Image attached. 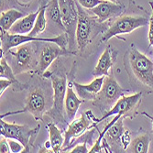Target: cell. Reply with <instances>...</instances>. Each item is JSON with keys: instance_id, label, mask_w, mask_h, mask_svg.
<instances>
[{"instance_id": "obj_1", "label": "cell", "mask_w": 153, "mask_h": 153, "mask_svg": "<svg viewBox=\"0 0 153 153\" xmlns=\"http://www.w3.org/2000/svg\"><path fill=\"white\" fill-rule=\"evenodd\" d=\"M124 66L132 86L142 87L141 92H153V62L131 44L123 57Z\"/></svg>"}, {"instance_id": "obj_2", "label": "cell", "mask_w": 153, "mask_h": 153, "mask_svg": "<svg viewBox=\"0 0 153 153\" xmlns=\"http://www.w3.org/2000/svg\"><path fill=\"white\" fill-rule=\"evenodd\" d=\"M142 7L135 6L134 10H130L128 13H123L119 17L114 19L108 29L103 33L101 41L106 42L114 37H119L120 35L129 34L137 29L145 27L149 23V17L148 13H138Z\"/></svg>"}, {"instance_id": "obj_3", "label": "cell", "mask_w": 153, "mask_h": 153, "mask_svg": "<svg viewBox=\"0 0 153 153\" xmlns=\"http://www.w3.org/2000/svg\"><path fill=\"white\" fill-rule=\"evenodd\" d=\"M78 8V21L76 27V44L78 50L82 52L86 47L92 42V39L95 34L94 30L97 29H105L102 26L103 23H100L97 20L96 17L94 16L89 11H86L77 1Z\"/></svg>"}, {"instance_id": "obj_4", "label": "cell", "mask_w": 153, "mask_h": 153, "mask_svg": "<svg viewBox=\"0 0 153 153\" xmlns=\"http://www.w3.org/2000/svg\"><path fill=\"white\" fill-rule=\"evenodd\" d=\"M0 39H1V57L4 56V54L8 52L10 49L18 47L21 44L27 43V42H52L59 45L61 48L66 49L68 44V38L66 33L59 35L54 38H39L30 35H21V34H12L8 33L6 30H0Z\"/></svg>"}, {"instance_id": "obj_5", "label": "cell", "mask_w": 153, "mask_h": 153, "mask_svg": "<svg viewBox=\"0 0 153 153\" xmlns=\"http://www.w3.org/2000/svg\"><path fill=\"white\" fill-rule=\"evenodd\" d=\"M126 92H128V90L123 89L118 85L112 73L105 76L101 90L93 100V105L98 107L103 114H105Z\"/></svg>"}, {"instance_id": "obj_6", "label": "cell", "mask_w": 153, "mask_h": 153, "mask_svg": "<svg viewBox=\"0 0 153 153\" xmlns=\"http://www.w3.org/2000/svg\"><path fill=\"white\" fill-rule=\"evenodd\" d=\"M51 80L53 88V105L48 110L46 115L57 122L65 123L64 100L67 91V78L63 73H51L49 77Z\"/></svg>"}, {"instance_id": "obj_7", "label": "cell", "mask_w": 153, "mask_h": 153, "mask_svg": "<svg viewBox=\"0 0 153 153\" xmlns=\"http://www.w3.org/2000/svg\"><path fill=\"white\" fill-rule=\"evenodd\" d=\"M40 125L35 128H31L27 125H18L15 123H7L1 118L0 121V133L7 138H14L20 141L24 147V152H30V146H33L35 138L39 131Z\"/></svg>"}, {"instance_id": "obj_8", "label": "cell", "mask_w": 153, "mask_h": 153, "mask_svg": "<svg viewBox=\"0 0 153 153\" xmlns=\"http://www.w3.org/2000/svg\"><path fill=\"white\" fill-rule=\"evenodd\" d=\"M141 98L142 92H138L128 96H121L108 112L104 114L100 119H96V121L94 123V127H95L97 124L106 119L107 117L114 115H120L124 118H135L138 115V109H140V106L141 105Z\"/></svg>"}, {"instance_id": "obj_9", "label": "cell", "mask_w": 153, "mask_h": 153, "mask_svg": "<svg viewBox=\"0 0 153 153\" xmlns=\"http://www.w3.org/2000/svg\"><path fill=\"white\" fill-rule=\"evenodd\" d=\"M61 15L65 33L68 38V49L74 51L76 40V27L78 21V8L75 0H59ZM76 52V51H75Z\"/></svg>"}, {"instance_id": "obj_10", "label": "cell", "mask_w": 153, "mask_h": 153, "mask_svg": "<svg viewBox=\"0 0 153 153\" xmlns=\"http://www.w3.org/2000/svg\"><path fill=\"white\" fill-rule=\"evenodd\" d=\"M97 118L93 115L91 110H87L82 114L77 119H74L68 124V128L64 134V144L62 151H65L70 148L79 137L91 128H94V123Z\"/></svg>"}, {"instance_id": "obj_11", "label": "cell", "mask_w": 153, "mask_h": 153, "mask_svg": "<svg viewBox=\"0 0 153 153\" xmlns=\"http://www.w3.org/2000/svg\"><path fill=\"white\" fill-rule=\"evenodd\" d=\"M13 56L14 72L15 74H21L37 70L38 62L35 57V51L30 42L18 46L16 51H8Z\"/></svg>"}, {"instance_id": "obj_12", "label": "cell", "mask_w": 153, "mask_h": 153, "mask_svg": "<svg viewBox=\"0 0 153 153\" xmlns=\"http://www.w3.org/2000/svg\"><path fill=\"white\" fill-rule=\"evenodd\" d=\"M30 112L36 120L43 121V116L47 113V97L45 92L39 88L35 87L30 91L26 98L25 108L21 112Z\"/></svg>"}, {"instance_id": "obj_13", "label": "cell", "mask_w": 153, "mask_h": 153, "mask_svg": "<svg viewBox=\"0 0 153 153\" xmlns=\"http://www.w3.org/2000/svg\"><path fill=\"white\" fill-rule=\"evenodd\" d=\"M75 54V51H72L69 49L61 48L59 45L52 42H48L39 54L38 67L35 73H37L39 75H43V74L47 71V69L51 66V64L58 57Z\"/></svg>"}, {"instance_id": "obj_14", "label": "cell", "mask_w": 153, "mask_h": 153, "mask_svg": "<svg viewBox=\"0 0 153 153\" xmlns=\"http://www.w3.org/2000/svg\"><path fill=\"white\" fill-rule=\"evenodd\" d=\"M124 10L125 7L121 3H115L109 0H105L103 3L89 9V12L96 17L98 22L105 23L107 20L114 19L122 15Z\"/></svg>"}, {"instance_id": "obj_15", "label": "cell", "mask_w": 153, "mask_h": 153, "mask_svg": "<svg viewBox=\"0 0 153 153\" xmlns=\"http://www.w3.org/2000/svg\"><path fill=\"white\" fill-rule=\"evenodd\" d=\"M74 83L73 82H68L65 100H64V112H65V120L67 123H70L73 121L77 114V111L80 105L85 102L75 94L74 89Z\"/></svg>"}, {"instance_id": "obj_16", "label": "cell", "mask_w": 153, "mask_h": 153, "mask_svg": "<svg viewBox=\"0 0 153 153\" xmlns=\"http://www.w3.org/2000/svg\"><path fill=\"white\" fill-rule=\"evenodd\" d=\"M105 76L95 77V79L88 85H81L75 81H73L78 96L82 100H94L97 94L101 90Z\"/></svg>"}, {"instance_id": "obj_17", "label": "cell", "mask_w": 153, "mask_h": 153, "mask_svg": "<svg viewBox=\"0 0 153 153\" xmlns=\"http://www.w3.org/2000/svg\"><path fill=\"white\" fill-rule=\"evenodd\" d=\"M117 51L111 48V46H108L100 56L98 62L93 71V75L94 77L109 75V70L111 67H113L117 59Z\"/></svg>"}, {"instance_id": "obj_18", "label": "cell", "mask_w": 153, "mask_h": 153, "mask_svg": "<svg viewBox=\"0 0 153 153\" xmlns=\"http://www.w3.org/2000/svg\"><path fill=\"white\" fill-rule=\"evenodd\" d=\"M38 15H39V8L37 11L32 12L29 14V15L23 17L19 20H18L12 26V27L9 30V32L12 34H21V35L27 34L29 35L33 30Z\"/></svg>"}, {"instance_id": "obj_19", "label": "cell", "mask_w": 153, "mask_h": 153, "mask_svg": "<svg viewBox=\"0 0 153 153\" xmlns=\"http://www.w3.org/2000/svg\"><path fill=\"white\" fill-rule=\"evenodd\" d=\"M123 119H124V117H121L120 119H118L112 127H110L107 129V131L105 134V137L106 141L108 142L109 146L110 145L115 146L114 147V152H118L117 151L118 148L120 146L122 147L120 138H121V135L123 134L125 129H126L123 126Z\"/></svg>"}, {"instance_id": "obj_20", "label": "cell", "mask_w": 153, "mask_h": 153, "mask_svg": "<svg viewBox=\"0 0 153 153\" xmlns=\"http://www.w3.org/2000/svg\"><path fill=\"white\" fill-rule=\"evenodd\" d=\"M0 77L3 79L10 80L13 82L12 86H14V90H16V91L25 90L29 87L27 83H21L16 78L15 72H14L13 69L8 65V63L4 56L1 57V61H0Z\"/></svg>"}, {"instance_id": "obj_21", "label": "cell", "mask_w": 153, "mask_h": 153, "mask_svg": "<svg viewBox=\"0 0 153 153\" xmlns=\"http://www.w3.org/2000/svg\"><path fill=\"white\" fill-rule=\"evenodd\" d=\"M47 127L49 130L50 141L52 152H61L64 144V136H62V130L60 129L53 122H49Z\"/></svg>"}, {"instance_id": "obj_22", "label": "cell", "mask_w": 153, "mask_h": 153, "mask_svg": "<svg viewBox=\"0 0 153 153\" xmlns=\"http://www.w3.org/2000/svg\"><path fill=\"white\" fill-rule=\"evenodd\" d=\"M23 17H25L24 14L17 9H9L1 12V15H0V27H1V30L9 31L12 26Z\"/></svg>"}, {"instance_id": "obj_23", "label": "cell", "mask_w": 153, "mask_h": 153, "mask_svg": "<svg viewBox=\"0 0 153 153\" xmlns=\"http://www.w3.org/2000/svg\"><path fill=\"white\" fill-rule=\"evenodd\" d=\"M48 5V0H39V15L36 19V22L33 30L29 34L30 36H36L39 33L43 32L46 29L47 19H46V8Z\"/></svg>"}, {"instance_id": "obj_24", "label": "cell", "mask_w": 153, "mask_h": 153, "mask_svg": "<svg viewBox=\"0 0 153 153\" xmlns=\"http://www.w3.org/2000/svg\"><path fill=\"white\" fill-rule=\"evenodd\" d=\"M46 15L51 22L56 24L61 30H62L65 32V27L62 20L59 0H51V1L48 2L46 8Z\"/></svg>"}, {"instance_id": "obj_25", "label": "cell", "mask_w": 153, "mask_h": 153, "mask_svg": "<svg viewBox=\"0 0 153 153\" xmlns=\"http://www.w3.org/2000/svg\"><path fill=\"white\" fill-rule=\"evenodd\" d=\"M150 143V137L149 134L145 133L136 137L131 140L130 145L127 149V152L134 153H147L149 152Z\"/></svg>"}, {"instance_id": "obj_26", "label": "cell", "mask_w": 153, "mask_h": 153, "mask_svg": "<svg viewBox=\"0 0 153 153\" xmlns=\"http://www.w3.org/2000/svg\"><path fill=\"white\" fill-rule=\"evenodd\" d=\"M7 140H8V144H9L12 153L24 152L25 147L20 141H19L17 140H14V138H7Z\"/></svg>"}, {"instance_id": "obj_27", "label": "cell", "mask_w": 153, "mask_h": 153, "mask_svg": "<svg viewBox=\"0 0 153 153\" xmlns=\"http://www.w3.org/2000/svg\"><path fill=\"white\" fill-rule=\"evenodd\" d=\"M105 0H77V2L85 9H92L97 5L103 3Z\"/></svg>"}, {"instance_id": "obj_28", "label": "cell", "mask_w": 153, "mask_h": 153, "mask_svg": "<svg viewBox=\"0 0 153 153\" xmlns=\"http://www.w3.org/2000/svg\"><path fill=\"white\" fill-rule=\"evenodd\" d=\"M121 144H122V148L124 150H127V149L128 148V146L131 143V136H130V131L126 128L125 131L123 132V134L121 135Z\"/></svg>"}, {"instance_id": "obj_29", "label": "cell", "mask_w": 153, "mask_h": 153, "mask_svg": "<svg viewBox=\"0 0 153 153\" xmlns=\"http://www.w3.org/2000/svg\"><path fill=\"white\" fill-rule=\"evenodd\" d=\"M150 7H151V15L149 17V47L153 46V2L149 1V2Z\"/></svg>"}, {"instance_id": "obj_30", "label": "cell", "mask_w": 153, "mask_h": 153, "mask_svg": "<svg viewBox=\"0 0 153 153\" xmlns=\"http://www.w3.org/2000/svg\"><path fill=\"white\" fill-rule=\"evenodd\" d=\"M0 152H1V153H9V152H11L7 138L3 137V136H1V140H0Z\"/></svg>"}, {"instance_id": "obj_31", "label": "cell", "mask_w": 153, "mask_h": 153, "mask_svg": "<svg viewBox=\"0 0 153 153\" xmlns=\"http://www.w3.org/2000/svg\"><path fill=\"white\" fill-rule=\"evenodd\" d=\"M87 142L85 141L83 143H82V145H77L75 146L74 149H71V151H69V152H71V153H87L89 152V149H87Z\"/></svg>"}, {"instance_id": "obj_32", "label": "cell", "mask_w": 153, "mask_h": 153, "mask_svg": "<svg viewBox=\"0 0 153 153\" xmlns=\"http://www.w3.org/2000/svg\"><path fill=\"white\" fill-rule=\"evenodd\" d=\"M12 85H13V82L10 80L1 78V80H0V94H1V96L4 94L6 89Z\"/></svg>"}, {"instance_id": "obj_33", "label": "cell", "mask_w": 153, "mask_h": 153, "mask_svg": "<svg viewBox=\"0 0 153 153\" xmlns=\"http://www.w3.org/2000/svg\"><path fill=\"white\" fill-rule=\"evenodd\" d=\"M17 3L19 5V6H22V7H27L29 6L33 0H16Z\"/></svg>"}, {"instance_id": "obj_34", "label": "cell", "mask_w": 153, "mask_h": 153, "mask_svg": "<svg viewBox=\"0 0 153 153\" xmlns=\"http://www.w3.org/2000/svg\"><path fill=\"white\" fill-rule=\"evenodd\" d=\"M141 115H143V116L147 117L148 118H149V119L151 120V122H152V133H153V116H150V115H149V114H148L147 112H141Z\"/></svg>"}, {"instance_id": "obj_35", "label": "cell", "mask_w": 153, "mask_h": 153, "mask_svg": "<svg viewBox=\"0 0 153 153\" xmlns=\"http://www.w3.org/2000/svg\"><path fill=\"white\" fill-rule=\"evenodd\" d=\"M109 1H112V2H115V3H120L119 0H109Z\"/></svg>"}]
</instances>
